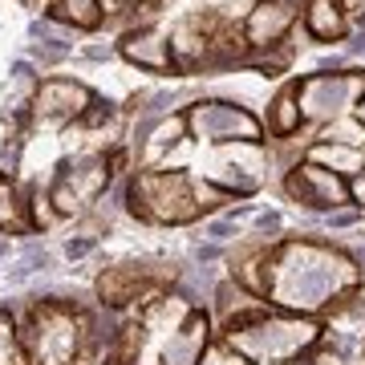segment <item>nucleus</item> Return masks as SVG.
Segmentation results:
<instances>
[{"mask_svg": "<svg viewBox=\"0 0 365 365\" xmlns=\"http://www.w3.org/2000/svg\"><path fill=\"white\" fill-rule=\"evenodd\" d=\"M49 9H53L57 16L73 21L78 29H93L98 21H102V9H98V0H53Z\"/></svg>", "mask_w": 365, "mask_h": 365, "instance_id": "nucleus-5", "label": "nucleus"}, {"mask_svg": "<svg viewBox=\"0 0 365 365\" xmlns=\"http://www.w3.org/2000/svg\"><path fill=\"white\" fill-rule=\"evenodd\" d=\"M9 333H13V325L0 317V365H25V353L13 345V337H9Z\"/></svg>", "mask_w": 365, "mask_h": 365, "instance_id": "nucleus-9", "label": "nucleus"}, {"mask_svg": "<svg viewBox=\"0 0 365 365\" xmlns=\"http://www.w3.org/2000/svg\"><path fill=\"white\" fill-rule=\"evenodd\" d=\"M122 57L126 61H138L146 69H175V61H170V41H163V33L155 25L126 33L122 37Z\"/></svg>", "mask_w": 365, "mask_h": 365, "instance_id": "nucleus-3", "label": "nucleus"}, {"mask_svg": "<svg viewBox=\"0 0 365 365\" xmlns=\"http://www.w3.org/2000/svg\"><path fill=\"white\" fill-rule=\"evenodd\" d=\"M138 0H98V9H102V16H122L126 9H134Z\"/></svg>", "mask_w": 365, "mask_h": 365, "instance_id": "nucleus-10", "label": "nucleus"}, {"mask_svg": "<svg viewBox=\"0 0 365 365\" xmlns=\"http://www.w3.org/2000/svg\"><path fill=\"white\" fill-rule=\"evenodd\" d=\"M325 138L329 143H341V146H357V143H365V126L357 118H345V122H333V126H329Z\"/></svg>", "mask_w": 365, "mask_h": 365, "instance_id": "nucleus-8", "label": "nucleus"}, {"mask_svg": "<svg viewBox=\"0 0 365 365\" xmlns=\"http://www.w3.org/2000/svg\"><path fill=\"white\" fill-rule=\"evenodd\" d=\"M304 21H309V33L321 37V41H337L341 33H345L341 0H313V4H309V13H304Z\"/></svg>", "mask_w": 365, "mask_h": 365, "instance_id": "nucleus-4", "label": "nucleus"}, {"mask_svg": "<svg viewBox=\"0 0 365 365\" xmlns=\"http://www.w3.org/2000/svg\"><path fill=\"white\" fill-rule=\"evenodd\" d=\"M300 126V110H297V86H284V93L272 106V130L276 134H292Z\"/></svg>", "mask_w": 365, "mask_h": 365, "instance_id": "nucleus-6", "label": "nucleus"}, {"mask_svg": "<svg viewBox=\"0 0 365 365\" xmlns=\"http://www.w3.org/2000/svg\"><path fill=\"white\" fill-rule=\"evenodd\" d=\"M292 21H297V0H260L244 21V37H248L252 49L256 45H276V41H284Z\"/></svg>", "mask_w": 365, "mask_h": 365, "instance_id": "nucleus-2", "label": "nucleus"}, {"mask_svg": "<svg viewBox=\"0 0 365 365\" xmlns=\"http://www.w3.org/2000/svg\"><path fill=\"white\" fill-rule=\"evenodd\" d=\"M0 227H9V232H25V220H21V195H16V187L4 175H0Z\"/></svg>", "mask_w": 365, "mask_h": 365, "instance_id": "nucleus-7", "label": "nucleus"}, {"mask_svg": "<svg viewBox=\"0 0 365 365\" xmlns=\"http://www.w3.org/2000/svg\"><path fill=\"white\" fill-rule=\"evenodd\" d=\"M93 102H98V98H93V90H86L81 81H69V78L41 81L37 98H33L37 114L49 118V122H73V118H81Z\"/></svg>", "mask_w": 365, "mask_h": 365, "instance_id": "nucleus-1", "label": "nucleus"}]
</instances>
